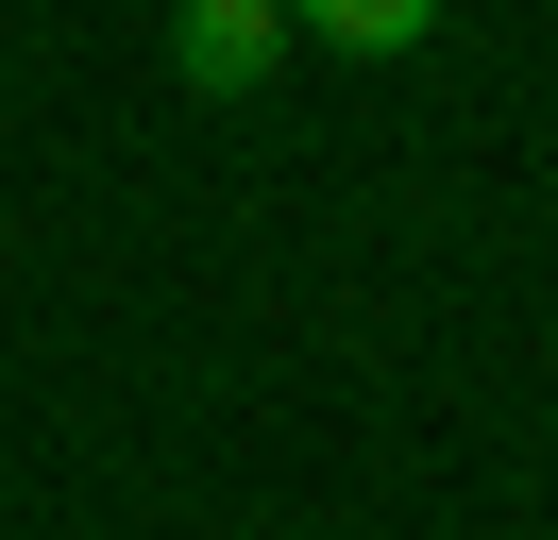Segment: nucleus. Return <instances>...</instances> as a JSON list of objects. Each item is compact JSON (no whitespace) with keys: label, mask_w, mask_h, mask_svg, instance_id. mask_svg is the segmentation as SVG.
Returning <instances> with one entry per match:
<instances>
[{"label":"nucleus","mask_w":558,"mask_h":540,"mask_svg":"<svg viewBox=\"0 0 558 540\" xmlns=\"http://www.w3.org/2000/svg\"><path fill=\"white\" fill-rule=\"evenodd\" d=\"M271 51H288V0H186V17H170V68H186L204 101L271 85Z\"/></svg>","instance_id":"1"},{"label":"nucleus","mask_w":558,"mask_h":540,"mask_svg":"<svg viewBox=\"0 0 558 540\" xmlns=\"http://www.w3.org/2000/svg\"><path fill=\"white\" fill-rule=\"evenodd\" d=\"M288 34H339V51H423L440 0H288Z\"/></svg>","instance_id":"2"}]
</instances>
